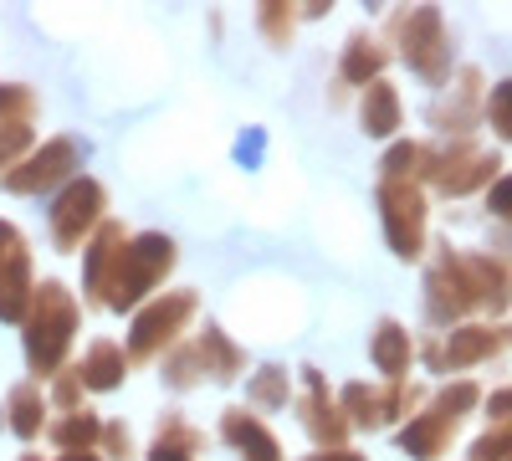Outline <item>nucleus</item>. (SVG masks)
<instances>
[{
    "label": "nucleus",
    "mask_w": 512,
    "mask_h": 461,
    "mask_svg": "<svg viewBox=\"0 0 512 461\" xmlns=\"http://www.w3.org/2000/svg\"><path fill=\"white\" fill-rule=\"evenodd\" d=\"M72 333H77V298L62 282H41L31 292V308H26V364L36 374V385L62 374Z\"/></svg>",
    "instance_id": "1"
},
{
    "label": "nucleus",
    "mask_w": 512,
    "mask_h": 461,
    "mask_svg": "<svg viewBox=\"0 0 512 461\" xmlns=\"http://www.w3.org/2000/svg\"><path fill=\"white\" fill-rule=\"evenodd\" d=\"M169 267H175V241H169L164 231H144L134 241H123V251L113 257V272L103 282V308H113V313L134 308L139 298H149V292L164 282Z\"/></svg>",
    "instance_id": "2"
},
{
    "label": "nucleus",
    "mask_w": 512,
    "mask_h": 461,
    "mask_svg": "<svg viewBox=\"0 0 512 461\" xmlns=\"http://www.w3.org/2000/svg\"><path fill=\"white\" fill-rule=\"evenodd\" d=\"M477 400H482V390H477L472 380L446 385V390L436 395L431 410H425V415H410V426L400 431V446H405L415 461H436V456H446V446H451V436H456V426H461V415L472 410Z\"/></svg>",
    "instance_id": "3"
},
{
    "label": "nucleus",
    "mask_w": 512,
    "mask_h": 461,
    "mask_svg": "<svg viewBox=\"0 0 512 461\" xmlns=\"http://www.w3.org/2000/svg\"><path fill=\"white\" fill-rule=\"evenodd\" d=\"M395 36H400V57L425 77V82H446L451 77V36L436 6H415L395 16Z\"/></svg>",
    "instance_id": "4"
},
{
    "label": "nucleus",
    "mask_w": 512,
    "mask_h": 461,
    "mask_svg": "<svg viewBox=\"0 0 512 461\" xmlns=\"http://www.w3.org/2000/svg\"><path fill=\"white\" fill-rule=\"evenodd\" d=\"M195 292H164V298H154L139 318H134V328H128V364H149V359H159L169 344L180 339V328L195 318Z\"/></svg>",
    "instance_id": "5"
},
{
    "label": "nucleus",
    "mask_w": 512,
    "mask_h": 461,
    "mask_svg": "<svg viewBox=\"0 0 512 461\" xmlns=\"http://www.w3.org/2000/svg\"><path fill=\"white\" fill-rule=\"evenodd\" d=\"M502 170L497 154L477 149L472 139H451L446 149H425V180H431L441 195H472L482 185H492V175Z\"/></svg>",
    "instance_id": "6"
},
{
    "label": "nucleus",
    "mask_w": 512,
    "mask_h": 461,
    "mask_svg": "<svg viewBox=\"0 0 512 461\" xmlns=\"http://www.w3.org/2000/svg\"><path fill=\"white\" fill-rule=\"evenodd\" d=\"M379 216H384V236H390L395 257L415 262L425 251V195L415 190V180H384L379 185Z\"/></svg>",
    "instance_id": "7"
},
{
    "label": "nucleus",
    "mask_w": 512,
    "mask_h": 461,
    "mask_svg": "<svg viewBox=\"0 0 512 461\" xmlns=\"http://www.w3.org/2000/svg\"><path fill=\"white\" fill-rule=\"evenodd\" d=\"M103 205H108V195H103L98 180H88V175L72 180L57 195V205H52V241L62 251H77L82 241H88L93 226H103Z\"/></svg>",
    "instance_id": "8"
},
{
    "label": "nucleus",
    "mask_w": 512,
    "mask_h": 461,
    "mask_svg": "<svg viewBox=\"0 0 512 461\" xmlns=\"http://www.w3.org/2000/svg\"><path fill=\"white\" fill-rule=\"evenodd\" d=\"M420 405V390L415 385H349L344 400H338V410H344V421L349 426H364V431H379V426H390L400 421V415H410Z\"/></svg>",
    "instance_id": "9"
},
{
    "label": "nucleus",
    "mask_w": 512,
    "mask_h": 461,
    "mask_svg": "<svg viewBox=\"0 0 512 461\" xmlns=\"http://www.w3.org/2000/svg\"><path fill=\"white\" fill-rule=\"evenodd\" d=\"M82 149L77 139H47L41 144L21 170H11L6 175V190H16V195H36V190H52V185H72V170H82Z\"/></svg>",
    "instance_id": "10"
},
{
    "label": "nucleus",
    "mask_w": 512,
    "mask_h": 461,
    "mask_svg": "<svg viewBox=\"0 0 512 461\" xmlns=\"http://www.w3.org/2000/svg\"><path fill=\"white\" fill-rule=\"evenodd\" d=\"M472 308H477V298H472V287H466V277H461L456 251L446 246V257L431 267V277H425V313H431V323H456Z\"/></svg>",
    "instance_id": "11"
},
{
    "label": "nucleus",
    "mask_w": 512,
    "mask_h": 461,
    "mask_svg": "<svg viewBox=\"0 0 512 461\" xmlns=\"http://www.w3.org/2000/svg\"><path fill=\"white\" fill-rule=\"evenodd\" d=\"M303 380H308V395H303V426L318 446H338L349 436V421H344V410H338V400H328V385H323V374L318 369H303Z\"/></svg>",
    "instance_id": "12"
},
{
    "label": "nucleus",
    "mask_w": 512,
    "mask_h": 461,
    "mask_svg": "<svg viewBox=\"0 0 512 461\" xmlns=\"http://www.w3.org/2000/svg\"><path fill=\"white\" fill-rule=\"evenodd\" d=\"M461 262V277L472 287L477 308L487 313H507L512 308V267L497 262V257H456Z\"/></svg>",
    "instance_id": "13"
},
{
    "label": "nucleus",
    "mask_w": 512,
    "mask_h": 461,
    "mask_svg": "<svg viewBox=\"0 0 512 461\" xmlns=\"http://www.w3.org/2000/svg\"><path fill=\"white\" fill-rule=\"evenodd\" d=\"M221 436L241 451V461H282V446H277V436L256 421V415H246L241 405H231L226 415H221Z\"/></svg>",
    "instance_id": "14"
},
{
    "label": "nucleus",
    "mask_w": 512,
    "mask_h": 461,
    "mask_svg": "<svg viewBox=\"0 0 512 461\" xmlns=\"http://www.w3.org/2000/svg\"><path fill=\"white\" fill-rule=\"evenodd\" d=\"M502 349V333L497 328H482V323H466V328H456L451 339L441 344V369H472V364H482V359H492Z\"/></svg>",
    "instance_id": "15"
},
{
    "label": "nucleus",
    "mask_w": 512,
    "mask_h": 461,
    "mask_svg": "<svg viewBox=\"0 0 512 461\" xmlns=\"http://www.w3.org/2000/svg\"><path fill=\"white\" fill-rule=\"evenodd\" d=\"M410 354H415L410 333H405L395 318H379L374 339H369V359H374V369H379L390 385H400V380H405V369H410Z\"/></svg>",
    "instance_id": "16"
},
{
    "label": "nucleus",
    "mask_w": 512,
    "mask_h": 461,
    "mask_svg": "<svg viewBox=\"0 0 512 461\" xmlns=\"http://www.w3.org/2000/svg\"><path fill=\"white\" fill-rule=\"evenodd\" d=\"M123 251V226L118 221H103L98 236L88 241V257H82V287H88V298L103 303V282L113 272V257Z\"/></svg>",
    "instance_id": "17"
},
{
    "label": "nucleus",
    "mask_w": 512,
    "mask_h": 461,
    "mask_svg": "<svg viewBox=\"0 0 512 461\" xmlns=\"http://www.w3.org/2000/svg\"><path fill=\"white\" fill-rule=\"evenodd\" d=\"M195 451H205V436L185 421L180 410H164L159 415V441H154L149 461H195Z\"/></svg>",
    "instance_id": "18"
},
{
    "label": "nucleus",
    "mask_w": 512,
    "mask_h": 461,
    "mask_svg": "<svg viewBox=\"0 0 512 461\" xmlns=\"http://www.w3.org/2000/svg\"><path fill=\"white\" fill-rule=\"evenodd\" d=\"M31 251H21L16 262L0 267V323H26L31 308Z\"/></svg>",
    "instance_id": "19"
},
{
    "label": "nucleus",
    "mask_w": 512,
    "mask_h": 461,
    "mask_svg": "<svg viewBox=\"0 0 512 461\" xmlns=\"http://www.w3.org/2000/svg\"><path fill=\"white\" fill-rule=\"evenodd\" d=\"M77 374H82V385H88V390H118L123 374H128V354L113 339H98L88 349V359L77 364Z\"/></svg>",
    "instance_id": "20"
},
{
    "label": "nucleus",
    "mask_w": 512,
    "mask_h": 461,
    "mask_svg": "<svg viewBox=\"0 0 512 461\" xmlns=\"http://www.w3.org/2000/svg\"><path fill=\"white\" fill-rule=\"evenodd\" d=\"M384 62H390V52H384L374 36L354 31V36H349V47H344V62H338V77H344V82H359V88H369V82H379Z\"/></svg>",
    "instance_id": "21"
},
{
    "label": "nucleus",
    "mask_w": 512,
    "mask_h": 461,
    "mask_svg": "<svg viewBox=\"0 0 512 461\" xmlns=\"http://www.w3.org/2000/svg\"><path fill=\"white\" fill-rule=\"evenodd\" d=\"M359 118H364V134L374 139H390L400 129V93L390 88V82H369L364 88V103H359Z\"/></svg>",
    "instance_id": "22"
},
{
    "label": "nucleus",
    "mask_w": 512,
    "mask_h": 461,
    "mask_svg": "<svg viewBox=\"0 0 512 461\" xmlns=\"http://www.w3.org/2000/svg\"><path fill=\"white\" fill-rule=\"evenodd\" d=\"M195 354H200V369H205V374H216V380H236L241 364H246V354L226 339L221 328H205L200 339H195Z\"/></svg>",
    "instance_id": "23"
},
{
    "label": "nucleus",
    "mask_w": 512,
    "mask_h": 461,
    "mask_svg": "<svg viewBox=\"0 0 512 461\" xmlns=\"http://www.w3.org/2000/svg\"><path fill=\"white\" fill-rule=\"evenodd\" d=\"M6 410H11V431L21 441H36L41 431H47V400H41V385H16Z\"/></svg>",
    "instance_id": "24"
},
{
    "label": "nucleus",
    "mask_w": 512,
    "mask_h": 461,
    "mask_svg": "<svg viewBox=\"0 0 512 461\" xmlns=\"http://www.w3.org/2000/svg\"><path fill=\"white\" fill-rule=\"evenodd\" d=\"M47 436L62 446V456H67V451H93V446L103 441V421H98L93 410H72V415H62Z\"/></svg>",
    "instance_id": "25"
},
{
    "label": "nucleus",
    "mask_w": 512,
    "mask_h": 461,
    "mask_svg": "<svg viewBox=\"0 0 512 461\" xmlns=\"http://www.w3.org/2000/svg\"><path fill=\"white\" fill-rule=\"evenodd\" d=\"M477 88H482V72H477V67H466V72H461V93H456V103H451V108H436V123H441L446 134L466 139V123H472Z\"/></svg>",
    "instance_id": "26"
},
{
    "label": "nucleus",
    "mask_w": 512,
    "mask_h": 461,
    "mask_svg": "<svg viewBox=\"0 0 512 461\" xmlns=\"http://www.w3.org/2000/svg\"><path fill=\"white\" fill-rule=\"evenodd\" d=\"M251 400H256V405H267V410L287 405V369H277V364L256 369V374H251Z\"/></svg>",
    "instance_id": "27"
},
{
    "label": "nucleus",
    "mask_w": 512,
    "mask_h": 461,
    "mask_svg": "<svg viewBox=\"0 0 512 461\" xmlns=\"http://www.w3.org/2000/svg\"><path fill=\"white\" fill-rule=\"evenodd\" d=\"M384 180H415L420 170H425V149L420 144H395L390 154H384Z\"/></svg>",
    "instance_id": "28"
},
{
    "label": "nucleus",
    "mask_w": 512,
    "mask_h": 461,
    "mask_svg": "<svg viewBox=\"0 0 512 461\" xmlns=\"http://www.w3.org/2000/svg\"><path fill=\"white\" fill-rule=\"evenodd\" d=\"M195 374H200V354H195V344H185V349H175L164 359V380L175 385V390H190L195 385Z\"/></svg>",
    "instance_id": "29"
},
{
    "label": "nucleus",
    "mask_w": 512,
    "mask_h": 461,
    "mask_svg": "<svg viewBox=\"0 0 512 461\" xmlns=\"http://www.w3.org/2000/svg\"><path fill=\"white\" fill-rule=\"evenodd\" d=\"M487 118H492V129H497L502 139H512V77L497 82V88L487 93Z\"/></svg>",
    "instance_id": "30"
},
{
    "label": "nucleus",
    "mask_w": 512,
    "mask_h": 461,
    "mask_svg": "<svg viewBox=\"0 0 512 461\" xmlns=\"http://www.w3.org/2000/svg\"><path fill=\"white\" fill-rule=\"evenodd\" d=\"M31 149V123H0V170L11 175V159Z\"/></svg>",
    "instance_id": "31"
},
{
    "label": "nucleus",
    "mask_w": 512,
    "mask_h": 461,
    "mask_svg": "<svg viewBox=\"0 0 512 461\" xmlns=\"http://www.w3.org/2000/svg\"><path fill=\"white\" fill-rule=\"evenodd\" d=\"M472 461H512V426H492L472 446Z\"/></svg>",
    "instance_id": "32"
},
{
    "label": "nucleus",
    "mask_w": 512,
    "mask_h": 461,
    "mask_svg": "<svg viewBox=\"0 0 512 461\" xmlns=\"http://www.w3.org/2000/svg\"><path fill=\"white\" fill-rule=\"evenodd\" d=\"M292 11L287 6H262V16H256V26H262L267 41H277V47H287V36H292Z\"/></svg>",
    "instance_id": "33"
},
{
    "label": "nucleus",
    "mask_w": 512,
    "mask_h": 461,
    "mask_svg": "<svg viewBox=\"0 0 512 461\" xmlns=\"http://www.w3.org/2000/svg\"><path fill=\"white\" fill-rule=\"evenodd\" d=\"M103 451L108 461H134V436H128V426H103Z\"/></svg>",
    "instance_id": "34"
},
{
    "label": "nucleus",
    "mask_w": 512,
    "mask_h": 461,
    "mask_svg": "<svg viewBox=\"0 0 512 461\" xmlns=\"http://www.w3.org/2000/svg\"><path fill=\"white\" fill-rule=\"evenodd\" d=\"M82 390H88V385H82V374H77V369H62V374H57V390H52V395H57V405H62V410L72 415V410H77V400H82Z\"/></svg>",
    "instance_id": "35"
},
{
    "label": "nucleus",
    "mask_w": 512,
    "mask_h": 461,
    "mask_svg": "<svg viewBox=\"0 0 512 461\" xmlns=\"http://www.w3.org/2000/svg\"><path fill=\"white\" fill-rule=\"evenodd\" d=\"M487 205H492V216H497V221H512V175L492 185V195H487Z\"/></svg>",
    "instance_id": "36"
},
{
    "label": "nucleus",
    "mask_w": 512,
    "mask_h": 461,
    "mask_svg": "<svg viewBox=\"0 0 512 461\" xmlns=\"http://www.w3.org/2000/svg\"><path fill=\"white\" fill-rule=\"evenodd\" d=\"M21 251H26V241H21V231H16L11 221H0V267H6V262H16V257H21Z\"/></svg>",
    "instance_id": "37"
},
{
    "label": "nucleus",
    "mask_w": 512,
    "mask_h": 461,
    "mask_svg": "<svg viewBox=\"0 0 512 461\" xmlns=\"http://www.w3.org/2000/svg\"><path fill=\"white\" fill-rule=\"evenodd\" d=\"M487 415L497 426H512V390H492L487 395Z\"/></svg>",
    "instance_id": "38"
},
{
    "label": "nucleus",
    "mask_w": 512,
    "mask_h": 461,
    "mask_svg": "<svg viewBox=\"0 0 512 461\" xmlns=\"http://www.w3.org/2000/svg\"><path fill=\"white\" fill-rule=\"evenodd\" d=\"M308 461H364L359 451H318V456H308Z\"/></svg>",
    "instance_id": "39"
},
{
    "label": "nucleus",
    "mask_w": 512,
    "mask_h": 461,
    "mask_svg": "<svg viewBox=\"0 0 512 461\" xmlns=\"http://www.w3.org/2000/svg\"><path fill=\"white\" fill-rule=\"evenodd\" d=\"M57 461H103V456H93V451H67V456H57Z\"/></svg>",
    "instance_id": "40"
},
{
    "label": "nucleus",
    "mask_w": 512,
    "mask_h": 461,
    "mask_svg": "<svg viewBox=\"0 0 512 461\" xmlns=\"http://www.w3.org/2000/svg\"><path fill=\"white\" fill-rule=\"evenodd\" d=\"M21 461H41V456H21Z\"/></svg>",
    "instance_id": "41"
},
{
    "label": "nucleus",
    "mask_w": 512,
    "mask_h": 461,
    "mask_svg": "<svg viewBox=\"0 0 512 461\" xmlns=\"http://www.w3.org/2000/svg\"><path fill=\"white\" fill-rule=\"evenodd\" d=\"M507 333H512V328H507Z\"/></svg>",
    "instance_id": "42"
}]
</instances>
